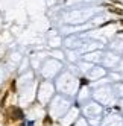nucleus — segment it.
I'll return each instance as SVG.
<instances>
[{
  "mask_svg": "<svg viewBox=\"0 0 123 126\" xmlns=\"http://www.w3.org/2000/svg\"><path fill=\"white\" fill-rule=\"evenodd\" d=\"M81 85H88V79H81Z\"/></svg>",
  "mask_w": 123,
  "mask_h": 126,
  "instance_id": "f03ea898",
  "label": "nucleus"
},
{
  "mask_svg": "<svg viewBox=\"0 0 123 126\" xmlns=\"http://www.w3.org/2000/svg\"><path fill=\"white\" fill-rule=\"evenodd\" d=\"M109 12L119 14V15H123V9H120V8H114V6H109Z\"/></svg>",
  "mask_w": 123,
  "mask_h": 126,
  "instance_id": "f257e3e1",
  "label": "nucleus"
},
{
  "mask_svg": "<svg viewBox=\"0 0 123 126\" xmlns=\"http://www.w3.org/2000/svg\"><path fill=\"white\" fill-rule=\"evenodd\" d=\"M120 21H122V24H123V20H120Z\"/></svg>",
  "mask_w": 123,
  "mask_h": 126,
  "instance_id": "7ed1b4c3",
  "label": "nucleus"
}]
</instances>
